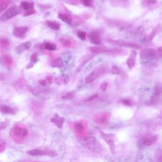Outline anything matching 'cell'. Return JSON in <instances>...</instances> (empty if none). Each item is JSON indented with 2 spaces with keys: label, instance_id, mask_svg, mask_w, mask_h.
Returning <instances> with one entry per match:
<instances>
[{
  "label": "cell",
  "instance_id": "1",
  "mask_svg": "<svg viewBox=\"0 0 162 162\" xmlns=\"http://www.w3.org/2000/svg\"><path fill=\"white\" fill-rule=\"evenodd\" d=\"M81 143L84 147L88 149L92 153H99L102 152V149L101 145L93 137L84 138L81 140Z\"/></svg>",
  "mask_w": 162,
  "mask_h": 162
},
{
  "label": "cell",
  "instance_id": "2",
  "mask_svg": "<svg viewBox=\"0 0 162 162\" xmlns=\"http://www.w3.org/2000/svg\"><path fill=\"white\" fill-rule=\"evenodd\" d=\"M21 13V9L19 6L15 5L12 6L10 8H9L5 13L0 17V20L2 22H5L6 20H8L12 17H14Z\"/></svg>",
  "mask_w": 162,
  "mask_h": 162
},
{
  "label": "cell",
  "instance_id": "3",
  "mask_svg": "<svg viewBox=\"0 0 162 162\" xmlns=\"http://www.w3.org/2000/svg\"><path fill=\"white\" fill-rule=\"evenodd\" d=\"M102 138L106 141L110 147L111 152L115 153V135L112 134H105L103 132L99 131Z\"/></svg>",
  "mask_w": 162,
  "mask_h": 162
},
{
  "label": "cell",
  "instance_id": "4",
  "mask_svg": "<svg viewBox=\"0 0 162 162\" xmlns=\"http://www.w3.org/2000/svg\"><path fill=\"white\" fill-rule=\"evenodd\" d=\"M29 131L26 127H22L21 126H17L14 127L12 130V134L14 137L18 139H22L26 138L28 135Z\"/></svg>",
  "mask_w": 162,
  "mask_h": 162
},
{
  "label": "cell",
  "instance_id": "5",
  "mask_svg": "<svg viewBox=\"0 0 162 162\" xmlns=\"http://www.w3.org/2000/svg\"><path fill=\"white\" fill-rule=\"evenodd\" d=\"M111 44L118 46L120 47H126V48H130L132 49H139L142 48V46L139 44H137L135 43H129L126 41H114V40H110L109 41Z\"/></svg>",
  "mask_w": 162,
  "mask_h": 162
},
{
  "label": "cell",
  "instance_id": "6",
  "mask_svg": "<svg viewBox=\"0 0 162 162\" xmlns=\"http://www.w3.org/2000/svg\"><path fill=\"white\" fill-rule=\"evenodd\" d=\"M90 51L93 53H105L108 52H119L121 50L118 49H110L108 48L105 47H98V46H93L90 48Z\"/></svg>",
  "mask_w": 162,
  "mask_h": 162
},
{
  "label": "cell",
  "instance_id": "7",
  "mask_svg": "<svg viewBox=\"0 0 162 162\" xmlns=\"http://www.w3.org/2000/svg\"><path fill=\"white\" fill-rule=\"evenodd\" d=\"M28 31V27L27 26L23 27H16L14 30V35L18 38H23L26 35Z\"/></svg>",
  "mask_w": 162,
  "mask_h": 162
},
{
  "label": "cell",
  "instance_id": "8",
  "mask_svg": "<svg viewBox=\"0 0 162 162\" xmlns=\"http://www.w3.org/2000/svg\"><path fill=\"white\" fill-rule=\"evenodd\" d=\"M157 136L153 135H147L142 139V143L144 146H151L157 140Z\"/></svg>",
  "mask_w": 162,
  "mask_h": 162
},
{
  "label": "cell",
  "instance_id": "9",
  "mask_svg": "<svg viewBox=\"0 0 162 162\" xmlns=\"http://www.w3.org/2000/svg\"><path fill=\"white\" fill-rule=\"evenodd\" d=\"M89 37L91 43L96 45H99L102 43L101 36L98 32H92Z\"/></svg>",
  "mask_w": 162,
  "mask_h": 162
},
{
  "label": "cell",
  "instance_id": "10",
  "mask_svg": "<svg viewBox=\"0 0 162 162\" xmlns=\"http://www.w3.org/2000/svg\"><path fill=\"white\" fill-rule=\"evenodd\" d=\"M31 47V43L30 42H26V43H23L19 45L15 49V52L17 54H21L22 52L24 51L27 50V49H29Z\"/></svg>",
  "mask_w": 162,
  "mask_h": 162
},
{
  "label": "cell",
  "instance_id": "11",
  "mask_svg": "<svg viewBox=\"0 0 162 162\" xmlns=\"http://www.w3.org/2000/svg\"><path fill=\"white\" fill-rule=\"evenodd\" d=\"M100 75V72L98 70H94L90 73L85 78V82L87 84H90L94 82Z\"/></svg>",
  "mask_w": 162,
  "mask_h": 162
},
{
  "label": "cell",
  "instance_id": "12",
  "mask_svg": "<svg viewBox=\"0 0 162 162\" xmlns=\"http://www.w3.org/2000/svg\"><path fill=\"white\" fill-rule=\"evenodd\" d=\"M2 59L5 66L8 68H10L13 64V59L9 54H5L2 56Z\"/></svg>",
  "mask_w": 162,
  "mask_h": 162
},
{
  "label": "cell",
  "instance_id": "13",
  "mask_svg": "<svg viewBox=\"0 0 162 162\" xmlns=\"http://www.w3.org/2000/svg\"><path fill=\"white\" fill-rule=\"evenodd\" d=\"M46 26L52 29L55 31H58L60 28V23L55 22V21H51V20H47L46 22Z\"/></svg>",
  "mask_w": 162,
  "mask_h": 162
},
{
  "label": "cell",
  "instance_id": "14",
  "mask_svg": "<svg viewBox=\"0 0 162 162\" xmlns=\"http://www.w3.org/2000/svg\"><path fill=\"white\" fill-rule=\"evenodd\" d=\"M27 154L33 156H43L46 155V152L41 150V149H31V150L27 151Z\"/></svg>",
  "mask_w": 162,
  "mask_h": 162
},
{
  "label": "cell",
  "instance_id": "15",
  "mask_svg": "<svg viewBox=\"0 0 162 162\" xmlns=\"http://www.w3.org/2000/svg\"><path fill=\"white\" fill-rule=\"evenodd\" d=\"M0 111L6 114H14L15 113L14 109L7 105H2L0 107Z\"/></svg>",
  "mask_w": 162,
  "mask_h": 162
},
{
  "label": "cell",
  "instance_id": "16",
  "mask_svg": "<svg viewBox=\"0 0 162 162\" xmlns=\"http://www.w3.org/2000/svg\"><path fill=\"white\" fill-rule=\"evenodd\" d=\"M51 121L55 123L58 127L61 128L65 122V119L63 117H59L57 116V117H55L53 118H52Z\"/></svg>",
  "mask_w": 162,
  "mask_h": 162
},
{
  "label": "cell",
  "instance_id": "17",
  "mask_svg": "<svg viewBox=\"0 0 162 162\" xmlns=\"http://www.w3.org/2000/svg\"><path fill=\"white\" fill-rule=\"evenodd\" d=\"M107 119H108V116L106 114H98V117H96V118H95L96 122H99V123H104L106 122Z\"/></svg>",
  "mask_w": 162,
  "mask_h": 162
},
{
  "label": "cell",
  "instance_id": "18",
  "mask_svg": "<svg viewBox=\"0 0 162 162\" xmlns=\"http://www.w3.org/2000/svg\"><path fill=\"white\" fill-rule=\"evenodd\" d=\"M10 43L8 39L5 37H0V48L3 49H6L9 47Z\"/></svg>",
  "mask_w": 162,
  "mask_h": 162
},
{
  "label": "cell",
  "instance_id": "19",
  "mask_svg": "<svg viewBox=\"0 0 162 162\" xmlns=\"http://www.w3.org/2000/svg\"><path fill=\"white\" fill-rule=\"evenodd\" d=\"M52 65L53 67L61 68L64 66V61L61 58H58L52 62Z\"/></svg>",
  "mask_w": 162,
  "mask_h": 162
},
{
  "label": "cell",
  "instance_id": "20",
  "mask_svg": "<svg viewBox=\"0 0 162 162\" xmlns=\"http://www.w3.org/2000/svg\"><path fill=\"white\" fill-rule=\"evenodd\" d=\"M58 17H59L62 21H64V22L67 23V24H70L71 22H72V18H71L70 16H69V15H66V14H60L58 15Z\"/></svg>",
  "mask_w": 162,
  "mask_h": 162
},
{
  "label": "cell",
  "instance_id": "21",
  "mask_svg": "<svg viewBox=\"0 0 162 162\" xmlns=\"http://www.w3.org/2000/svg\"><path fill=\"white\" fill-rule=\"evenodd\" d=\"M10 0H0V13H2L8 6Z\"/></svg>",
  "mask_w": 162,
  "mask_h": 162
},
{
  "label": "cell",
  "instance_id": "22",
  "mask_svg": "<svg viewBox=\"0 0 162 162\" xmlns=\"http://www.w3.org/2000/svg\"><path fill=\"white\" fill-rule=\"evenodd\" d=\"M21 7L26 10L32 9L34 7V3H29L27 2H22Z\"/></svg>",
  "mask_w": 162,
  "mask_h": 162
},
{
  "label": "cell",
  "instance_id": "23",
  "mask_svg": "<svg viewBox=\"0 0 162 162\" xmlns=\"http://www.w3.org/2000/svg\"><path fill=\"white\" fill-rule=\"evenodd\" d=\"M74 129L78 133H82L83 132L84 130V127L83 124L81 122H77L74 125Z\"/></svg>",
  "mask_w": 162,
  "mask_h": 162
},
{
  "label": "cell",
  "instance_id": "24",
  "mask_svg": "<svg viewBox=\"0 0 162 162\" xmlns=\"http://www.w3.org/2000/svg\"><path fill=\"white\" fill-rule=\"evenodd\" d=\"M127 66L129 67V68H130V69H132L134 67V65H135V58L134 56H132V55H131V57H129L127 59Z\"/></svg>",
  "mask_w": 162,
  "mask_h": 162
},
{
  "label": "cell",
  "instance_id": "25",
  "mask_svg": "<svg viewBox=\"0 0 162 162\" xmlns=\"http://www.w3.org/2000/svg\"><path fill=\"white\" fill-rule=\"evenodd\" d=\"M45 48L49 51H53L56 48V45L54 43H48L45 44Z\"/></svg>",
  "mask_w": 162,
  "mask_h": 162
},
{
  "label": "cell",
  "instance_id": "26",
  "mask_svg": "<svg viewBox=\"0 0 162 162\" xmlns=\"http://www.w3.org/2000/svg\"><path fill=\"white\" fill-rule=\"evenodd\" d=\"M60 41L61 42L62 45H63L65 48H70L72 45V43L69 39H61Z\"/></svg>",
  "mask_w": 162,
  "mask_h": 162
},
{
  "label": "cell",
  "instance_id": "27",
  "mask_svg": "<svg viewBox=\"0 0 162 162\" xmlns=\"http://www.w3.org/2000/svg\"><path fill=\"white\" fill-rule=\"evenodd\" d=\"M36 13V11L32 8V9H30V10H27L25 13H23V17H27V16H29V15H34Z\"/></svg>",
  "mask_w": 162,
  "mask_h": 162
},
{
  "label": "cell",
  "instance_id": "28",
  "mask_svg": "<svg viewBox=\"0 0 162 162\" xmlns=\"http://www.w3.org/2000/svg\"><path fill=\"white\" fill-rule=\"evenodd\" d=\"M111 73L113 74H115V75H118V74H120L121 73V70L120 69L117 67V66H114L112 67L111 68Z\"/></svg>",
  "mask_w": 162,
  "mask_h": 162
},
{
  "label": "cell",
  "instance_id": "29",
  "mask_svg": "<svg viewBox=\"0 0 162 162\" xmlns=\"http://www.w3.org/2000/svg\"><path fill=\"white\" fill-rule=\"evenodd\" d=\"M82 3L88 7H90L93 5V0H81Z\"/></svg>",
  "mask_w": 162,
  "mask_h": 162
},
{
  "label": "cell",
  "instance_id": "30",
  "mask_svg": "<svg viewBox=\"0 0 162 162\" xmlns=\"http://www.w3.org/2000/svg\"><path fill=\"white\" fill-rule=\"evenodd\" d=\"M77 36L81 40H85L86 37V33L83 31H80L77 32Z\"/></svg>",
  "mask_w": 162,
  "mask_h": 162
},
{
  "label": "cell",
  "instance_id": "31",
  "mask_svg": "<svg viewBox=\"0 0 162 162\" xmlns=\"http://www.w3.org/2000/svg\"><path fill=\"white\" fill-rule=\"evenodd\" d=\"M61 81L65 84H67V83L69 81V77L68 76H66V75H65V76L61 77Z\"/></svg>",
  "mask_w": 162,
  "mask_h": 162
},
{
  "label": "cell",
  "instance_id": "32",
  "mask_svg": "<svg viewBox=\"0 0 162 162\" xmlns=\"http://www.w3.org/2000/svg\"><path fill=\"white\" fill-rule=\"evenodd\" d=\"M37 56H38V55H37V53H33L31 56V61L32 62H34V63H35L37 60Z\"/></svg>",
  "mask_w": 162,
  "mask_h": 162
},
{
  "label": "cell",
  "instance_id": "33",
  "mask_svg": "<svg viewBox=\"0 0 162 162\" xmlns=\"http://www.w3.org/2000/svg\"><path fill=\"white\" fill-rule=\"evenodd\" d=\"M98 97V94H95L90 96L89 98H88V99H87L86 100H85V102H91V101H93L94 99H96Z\"/></svg>",
  "mask_w": 162,
  "mask_h": 162
},
{
  "label": "cell",
  "instance_id": "34",
  "mask_svg": "<svg viewBox=\"0 0 162 162\" xmlns=\"http://www.w3.org/2000/svg\"><path fill=\"white\" fill-rule=\"evenodd\" d=\"M73 96H74V94L73 93H67L64 97H63V98L66 99H70L73 98Z\"/></svg>",
  "mask_w": 162,
  "mask_h": 162
},
{
  "label": "cell",
  "instance_id": "35",
  "mask_svg": "<svg viewBox=\"0 0 162 162\" xmlns=\"http://www.w3.org/2000/svg\"><path fill=\"white\" fill-rule=\"evenodd\" d=\"M107 86H108V83L106 82H103V83L102 84V85H101V89H102V90L103 91H105L106 89V88H107Z\"/></svg>",
  "mask_w": 162,
  "mask_h": 162
},
{
  "label": "cell",
  "instance_id": "36",
  "mask_svg": "<svg viewBox=\"0 0 162 162\" xmlns=\"http://www.w3.org/2000/svg\"><path fill=\"white\" fill-rule=\"evenodd\" d=\"M122 103L125 105H127V106L131 105V102L129 100V99H124V100L122 101Z\"/></svg>",
  "mask_w": 162,
  "mask_h": 162
},
{
  "label": "cell",
  "instance_id": "37",
  "mask_svg": "<svg viewBox=\"0 0 162 162\" xmlns=\"http://www.w3.org/2000/svg\"><path fill=\"white\" fill-rule=\"evenodd\" d=\"M155 31H153L150 34H149V35L148 36V40L149 41H151L153 39V37H155Z\"/></svg>",
  "mask_w": 162,
  "mask_h": 162
},
{
  "label": "cell",
  "instance_id": "38",
  "mask_svg": "<svg viewBox=\"0 0 162 162\" xmlns=\"http://www.w3.org/2000/svg\"><path fill=\"white\" fill-rule=\"evenodd\" d=\"M147 3H148L149 4H151V5H155L157 3V0H146Z\"/></svg>",
  "mask_w": 162,
  "mask_h": 162
},
{
  "label": "cell",
  "instance_id": "39",
  "mask_svg": "<svg viewBox=\"0 0 162 162\" xmlns=\"http://www.w3.org/2000/svg\"><path fill=\"white\" fill-rule=\"evenodd\" d=\"M5 149V146L3 144L0 143V153L3 152Z\"/></svg>",
  "mask_w": 162,
  "mask_h": 162
},
{
  "label": "cell",
  "instance_id": "40",
  "mask_svg": "<svg viewBox=\"0 0 162 162\" xmlns=\"http://www.w3.org/2000/svg\"><path fill=\"white\" fill-rule=\"evenodd\" d=\"M39 84H40L41 85H43V86H45V85H46V80H44V79L40 80V81H39Z\"/></svg>",
  "mask_w": 162,
  "mask_h": 162
},
{
  "label": "cell",
  "instance_id": "41",
  "mask_svg": "<svg viewBox=\"0 0 162 162\" xmlns=\"http://www.w3.org/2000/svg\"><path fill=\"white\" fill-rule=\"evenodd\" d=\"M47 81H48L49 83H52V81H53L52 77H51V76H48V77H47Z\"/></svg>",
  "mask_w": 162,
  "mask_h": 162
}]
</instances>
